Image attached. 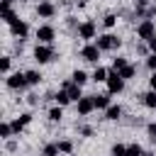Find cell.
Wrapping results in <instances>:
<instances>
[{"instance_id":"1","label":"cell","mask_w":156,"mask_h":156,"mask_svg":"<svg viewBox=\"0 0 156 156\" xmlns=\"http://www.w3.org/2000/svg\"><path fill=\"white\" fill-rule=\"evenodd\" d=\"M34 58H37L39 63H49V61L54 58V49L46 46V44H39V46L34 49Z\"/></svg>"},{"instance_id":"2","label":"cell","mask_w":156,"mask_h":156,"mask_svg":"<svg viewBox=\"0 0 156 156\" xmlns=\"http://www.w3.org/2000/svg\"><path fill=\"white\" fill-rule=\"evenodd\" d=\"M122 88H124V78L119 76V71L110 73L107 76V90L110 93H122Z\"/></svg>"},{"instance_id":"3","label":"cell","mask_w":156,"mask_h":156,"mask_svg":"<svg viewBox=\"0 0 156 156\" xmlns=\"http://www.w3.org/2000/svg\"><path fill=\"white\" fill-rule=\"evenodd\" d=\"M100 51H102V49H100L98 44H88V46H83V49H80V56H83L85 61L95 63V61L100 58Z\"/></svg>"},{"instance_id":"4","label":"cell","mask_w":156,"mask_h":156,"mask_svg":"<svg viewBox=\"0 0 156 156\" xmlns=\"http://www.w3.org/2000/svg\"><path fill=\"white\" fill-rule=\"evenodd\" d=\"M136 34H139V39H146V41H149V39L156 34V29H154V22H151V20H144V22L136 27Z\"/></svg>"},{"instance_id":"5","label":"cell","mask_w":156,"mask_h":156,"mask_svg":"<svg viewBox=\"0 0 156 156\" xmlns=\"http://www.w3.org/2000/svg\"><path fill=\"white\" fill-rule=\"evenodd\" d=\"M98 46H100L102 51H112V49H117V46H119V39H117L115 34H105V37H100V39H98Z\"/></svg>"},{"instance_id":"6","label":"cell","mask_w":156,"mask_h":156,"mask_svg":"<svg viewBox=\"0 0 156 156\" xmlns=\"http://www.w3.org/2000/svg\"><path fill=\"white\" fill-rule=\"evenodd\" d=\"M10 32H12L15 37H20V39H24V37L29 34V27H27V22H24V20H20V17H17V20H15L12 24H10Z\"/></svg>"},{"instance_id":"7","label":"cell","mask_w":156,"mask_h":156,"mask_svg":"<svg viewBox=\"0 0 156 156\" xmlns=\"http://www.w3.org/2000/svg\"><path fill=\"white\" fill-rule=\"evenodd\" d=\"M54 37H56V32H54V27H49V24H44V27L37 29V39H39L41 44H51Z\"/></svg>"},{"instance_id":"8","label":"cell","mask_w":156,"mask_h":156,"mask_svg":"<svg viewBox=\"0 0 156 156\" xmlns=\"http://www.w3.org/2000/svg\"><path fill=\"white\" fill-rule=\"evenodd\" d=\"M27 85V76L24 73H12V76H7V88L10 90H20V88H24Z\"/></svg>"},{"instance_id":"9","label":"cell","mask_w":156,"mask_h":156,"mask_svg":"<svg viewBox=\"0 0 156 156\" xmlns=\"http://www.w3.org/2000/svg\"><path fill=\"white\" fill-rule=\"evenodd\" d=\"M78 37H80V39H93V37H95V22H90V20L83 22V24L78 27Z\"/></svg>"},{"instance_id":"10","label":"cell","mask_w":156,"mask_h":156,"mask_svg":"<svg viewBox=\"0 0 156 156\" xmlns=\"http://www.w3.org/2000/svg\"><path fill=\"white\" fill-rule=\"evenodd\" d=\"M37 15L49 20V17H54V15H56V7H54L51 2H39V7H37Z\"/></svg>"},{"instance_id":"11","label":"cell","mask_w":156,"mask_h":156,"mask_svg":"<svg viewBox=\"0 0 156 156\" xmlns=\"http://www.w3.org/2000/svg\"><path fill=\"white\" fill-rule=\"evenodd\" d=\"M93 110H95L93 98H80V100H78V112H80V115H90Z\"/></svg>"},{"instance_id":"12","label":"cell","mask_w":156,"mask_h":156,"mask_svg":"<svg viewBox=\"0 0 156 156\" xmlns=\"http://www.w3.org/2000/svg\"><path fill=\"white\" fill-rule=\"evenodd\" d=\"M63 88L68 90V95H71V100H76V102H78V100L83 98V95H80V85H76L73 80H66V83H63Z\"/></svg>"},{"instance_id":"13","label":"cell","mask_w":156,"mask_h":156,"mask_svg":"<svg viewBox=\"0 0 156 156\" xmlns=\"http://www.w3.org/2000/svg\"><path fill=\"white\" fill-rule=\"evenodd\" d=\"M29 122H32V115H29V112H24V115H20V117L12 122V129H15V132H20V129H22L24 124H29Z\"/></svg>"},{"instance_id":"14","label":"cell","mask_w":156,"mask_h":156,"mask_svg":"<svg viewBox=\"0 0 156 156\" xmlns=\"http://www.w3.org/2000/svg\"><path fill=\"white\" fill-rule=\"evenodd\" d=\"M0 15H2V20H5L7 24H12V22L17 20V15L10 10V5H0Z\"/></svg>"},{"instance_id":"15","label":"cell","mask_w":156,"mask_h":156,"mask_svg":"<svg viewBox=\"0 0 156 156\" xmlns=\"http://www.w3.org/2000/svg\"><path fill=\"white\" fill-rule=\"evenodd\" d=\"M93 102H95L98 110H107L110 107V98L107 95H93Z\"/></svg>"},{"instance_id":"16","label":"cell","mask_w":156,"mask_h":156,"mask_svg":"<svg viewBox=\"0 0 156 156\" xmlns=\"http://www.w3.org/2000/svg\"><path fill=\"white\" fill-rule=\"evenodd\" d=\"M24 76H27V85H39L41 83V73L39 71H27Z\"/></svg>"},{"instance_id":"17","label":"cell","mask_w":156,"mask_h":156,"mask_svg":"<svg viewBox=\"0 0 156 156\" xmlns=\"http://www.w3.org/2000/svg\"><path fill=\"white\" fill-rule=\"evenodd\" d=\"M54 100H56L58 105H68V102H71V95H68V90L63 88V90H58V93L54 95Z\"/></svg>"},{"instance_id":"18","label":"cell","mask_w":156,"mask_h":156,"mask_svg":"<svg viewBox=\"0 0 156 156\" xmlns=\"http://www.w3.org/2000/svg\"><path fill=\"white\" fill-rule=\"evenodd\" d=\"M119 115H122V110H119L117 105H110V107L105 110V119H119Z\"/></svg>"},{"instance_id":"19","label":"cell","mask_w":156,"mask_h":156,"mask_svg":"<svg viewBox=\"0 0 156 156\" xmlns=\"http://www.w3.org/2000/svg\"><path fill=\"white\" fill-rule=\"evenodd\" d=\"M71 80H73L76 85H83V83L88 80V73H85V71H73V76H71Z\"/></svg>"},{"instance_id":"20","label":"cell","mask_w":156,"mask_h":156,"mask_svg":"<svg viewBox=\"0 0 156 156\" xmlns=\"http://www.w3.org/2000/svg\"><path fill=\"white\" fill-rule=\"evenodd\" d=\"M107 76H110V73H107L105 68H100V66H98V68H95V73H93V80H95V83H102V80H107Z\"/></svg>"},{"instance_id":"21","label":"cell","mask_w":156,"mask_h":156,"mask_svg":"<svg viewBox=\"0 0 156 156\" xmlns=\"http://www.w3.org/2000/svg\"><path fill=\"white\" fill-rule=\"evenodd\" d=\"M119 76H122V78H124V80H127V78H134V76H136V68H134V66H129V63H127V66H124V68H122V71H119Z\"/></svg>"},{"instance_id":"22","label":"cell","mask_w":156,"mask_h":156,"mask_svg":"<svg viewBox=\"0 0 156 156\" xmlns=\"http://www.w3.org/2000/svg\"><path fill=\"white\" fill-rule=\"evenodd\" d=\"M144 105L146 107H156V90H151V93L144 95Z\"/></svg>"},{"instance_id":"23","label":"cell","mask_w":156,"mask_h":156,"mask_svg":"<svg viewBox=\"0 0 156 156\" xmlns=\"http://www.w3.org/2000/svg\"><path fill=\"white\" fill-rule=\"evenodd\" d=\"M10 66H12V58H10V56H2V58H0V71H2V73H10Z\"/></svg>"},{"instance_id":"24","label":"cell","mask_w":156,"mask_h":156,"mask_svg":"<svg viewBox=\"0 0 156 156\" xmlns=\"http://www.w3.org/2000/svg\"><path fill=\"white\" fill-rule=\"evenodd\" d=\"M127 156H144V151L139 144H132V146H127Z\"/></svg>"},{"instance_id":"25","label":"cell","mask_w":156,"mask_h":156,"mask_svg":"<svg viewBox=\"0 0 156 156\" xmlns=\"http://www.w3.org/2000/svg\"><path fill=\"white\" fill-rule=\"evenodd\" d=\"M12 132H15V129H12V124H7V122H5V124H0V136H2V139H7Z\"/></svg>"},{"instance_id":"26","label":"cell","mask_w":156,"mask_h":156,"mask_svg":"<svg viewBox=\"0 0 156 156\" xmlns=\"http://www.w3.org/2000/svg\"><path fill=\"white\" fill-rule=\"evenodd\" d=\"M58 154V144H46L44 146V156H56Z\"/></svg>"},{"instance_id":"27","label":"cell","mask_w":156,"mask_h":156,"mask_svg":"<svg viewBox=\"0 0 156 156\" xmlns=\"http://www.w3.org/2000/svg\"><path fill=\"white\" fill-rule=\"evenodd\" d=\"M124 66H127V58H122V56H117V58L112 61V68H115V71H122Z\"/></svg>"},{"instance_id":"28","label":"cell","mask_w":156,"mask_h":156,"mask_svg":"<svg viewBox=\"0 0 156 156\" xmlns=\"http://www.w3.org/2000/svg\"><path fill=\"white\" fill-rule=\"evenodd\" d=\"M49 119H51V122H58V119H61V107H51V110H49Z\"/></svg>"},{"instance_id":"29","label":"cell","mask_w":156,"mask_h":156,"mask_svg":"<svg viewBox=\"0 0 156 156\" xmlns=\"http://www.w3.org/2000/svg\"><path fill=\"white\" fill-rule=\"evenodd\" d=\"M58 151H63V154H71L73 151V144L66 139V141H58Z\"/></svg>"},{"instance_id":"30","label":"cell","mask_w":156,"mask_h":156,"mask_svg":"<svg viewBox=\"0 0 156 156\" xmlns=\"http://www.w3.org/2000/svg\"><path fill=\"white\" fill-rule=\"evenodd\" d=\"M112 156H127V146L115 144V146H112Z\"/></svg>"},{"instance_id":"31","label":"cell","mask_w":156,"mask_h":156,"mask_svg":"<svg viewBox=\"0 0 156 156\" xmlns=\"http://www.w3.org/2000/svg\"><path fill=\"white\" fill-rule=\"evenodd\" d=\"M102 24H105V27H115V24H117V17H115V15H105Z\"/></svg>"},{"instance_id":"32","label":"cell","mask_w":156,"mask_h":156,"mask_svg":"<svg viewBox=\"0 0 156 156\" xmlns=\"http://www.w3.org/2000/svg\"><path fill=\"white\" fill-rule=\"evenodd\" d=\"M146 66H149L151 71H156V54H151V56L146 58Z\"/></svg>"},{"instance_id":"33","label":"cell","mask_w":156,"mask_h":156,"mask_svg":"<svg viewBox=\"0 0 156 156\" xmlns=\"http://www.w3.org/2000/svg\"><path fill=\"white\" fill-rule=\"evenodd\" d=\"M146 129H149V139H151V141H156V124H149Z\"/></svg>"},{"instance_id":"34","label":"cell","mask_w":156,"mask_h":156,"mask_svg":"<svg viewBox=\"0 0 156 156\" xmlns=\"http://www.w3.org/2000/svg\"><path fill=\"white\" fill-rule=\"evenodd\" d=\"M149 49H151V51H154V54H156V34H154V37H151V39H149Z\"/></svg>"},{"instance_id":"35","label":"cell","mask_w":156,"mask_h":156,"mask_svg":"<svg viewBox=\"0 0 156 156\" xmlns=\"http://www.w3.org/2000/svg\"><path fill=\"white\" fill-rule=\"evenodd\" d=\"M149 85H151V90H156V71H154V76L149 78Z\"/></svg>"},{"instance_id":"36","label":"cell","mask_w":156,"mask_h":156,"mask_svg":"<svg viewBox=\"0 0 156 156\" xmlns=\"http://www.w3.org/2000/svg\"><path fill=\"white\" fill-rule=\"evenodd\" d=\"M12 2H15V0H2V5H12Z\"/></svg>"},{"instance_id":"37","label":"cell","mask_w":156,"mask_h":156,"mask_svg":"<svg viewBox=\"0 0 156 156\" xmlns=\"http://www.w3.org/2000/svg\"><path fill=\"white\" fill-rule=\"evenodd\" d=\"M144 156H154V154H144Z\"/></svg>"},{"instance_id":"38","label":"cell","mask_w":156,"mask_h":156,"mask_svg":"<svg viewBox=\"0 0 156 156\" xmlns=\"http://www.w3.org/2000/svg\"><path fill=\"white\" fill-rule=\"evenodd\" d=\"M41 2H46V0H41Z\"/></svg>"},{"instance_id":"39","label":"cell","mask_w":156,"mask_h":156,"mask_svg":"<svg viewBox=\"0 0 156 156\" xmlns=\"http://www.w3.org/2000/svg\"><path fill=\"white\" fill-rule=\"evenodd\" d=\"M22 2H27V0H22Z\"/></svg>"}]
</instances>
